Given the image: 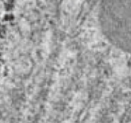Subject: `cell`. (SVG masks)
Listing matches in <instances>:
<instances>
[{"mask_svg": "<svg viewBox=\"0 0 131 123\" xmlns=\"http://www.w3.org/2000/svg\"><path fill=\"white\" fill-rule=\"evenodd\" d=\"M103 30L113 45L131 54V0H107Z\"/></svg>", "mask_w": 131, "mask_h": 123, "instance_id": "1", "label": "cell"}]
</instances>
